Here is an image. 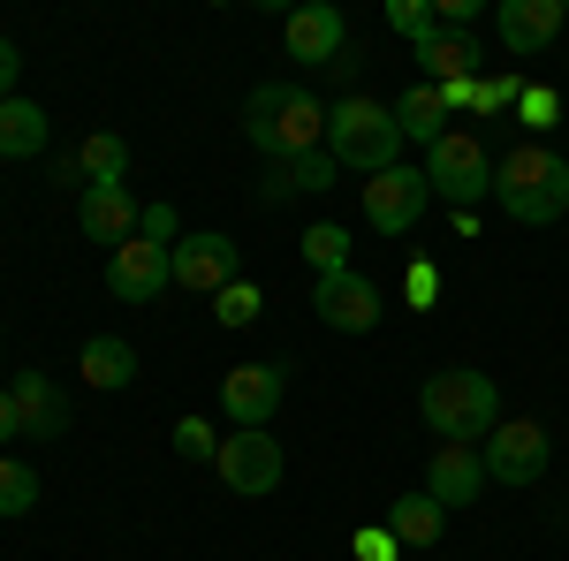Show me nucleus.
<instances>
[{
  "mask_svg": "<svg viewBox=\"0 0 569 561\" xmlns=\"http://www.w3.org/2000/svg\"><path fill=\"white\" fill-rule=\"evenodd\" d=\"M493 206L517 228H555L569 220V160L547 144H509L493 160Z\"/></svg>",
  "mask_w": 569,
  "mask_h": 561,
  "instance_id": "nucleus-1",
  "label": "nucleus"
},
{
  "mask_svg": "<svg viewBox=\"0 0 569 561\" xmlns=\"http://www.w3.org/2000/svg\"><path fill=\"white\" fill-rule=\"evenodd\" d=\"M243 137L259 144L266 160H305L327 152V107L305 84H259L243 99Z\"/></svg>",
  "mask_w": 569,
  "mask_h": 561,
  "instance_id": "nucleus-2",
  "label": "nucleus"
},
{
  "mask_svg": "<svg viewBox=\"0 0 569 561\" xmlns=\"http://www.w3.org/2000/svg\"><path fill=\"white\" fill-rule=\"evenodd\" d=\"M418 418L440 432V448H471V440H486L501 425V388L486 372H471V364H448V372H433L418 388Z\"/></svg>",
  "mask_w": 569,
  "mask_h": 561,
  "instance_id": "nucleus-3",
  "label": "nucleus"
},
{
  "mask_svg": "<svg viewBox=\"0 0 569 561\" xmlns=\"http://www.w3.org/2000/svg\"><path fill=\"white\" fill-rule=\"evenodd\" d=\"M327 152H335V168H357L365 182H372V174H388V168H402V130H395V107L365 99V91L335 99V107H327Z\"/></svg>",
  "mask_w": 569,
  "mask_h": 561,
  "instance_id": "nucleus-4",
  "label": "nucleus"
},
{
  "mask_svg": "<svg viewBox=\"0 0 569 561\" xmlns=\"http://www.w3.org/2000/svg\"><path fill=\"white\" fill-rule=\"evenodd\" d=\"M426 182H433V198H448V206H479V198H493V160H486V144L471 130H448L426 152Z\"/></svg>",
  "mask_w": 569,
  "mask_h": 561,
  "instance_id": "nucleus-5",
  "label": "nucleus"
},
{
  "mask_svg": "<svg viewBox=\"0 0 569 561\" xmlns=\"http://www.w3.org/2000/svg\"><path fill=\"white\" fill-rule=\"evenodd\" d=\"M311 311H319V327H327V334H372V327H380V311H388V297H380V281H372V273L342 266V273H319V281H311Z\"/></svg>",
  "mask_w": 569,
  "mask_h": 561,
  "instance_id": "nucleus-6",
  "label": "nucleus"
},
{
  "mask_svg": "<svg viewBox=\"0 0 569 561\" xmlns=\"http://www.w3.org/2000/svg\"><path fill=\"white\" fill-rule=\"evenodd\" d=\"M213 471L228 493H243V501H266L273 485H281V440L273 432H251V425H236V432H220V455H213Z\"/></svg>",
  "mask_w": 569,
  "mask_h": 561,
  "instance_id": "nucleus-7",
  "label": "nucleus"
},
{
  "mask_svg": "<svg viewBox=\"0 0 569 561\" xmlns=\"http://www.w3.org/2000/svg\"><path fill=\"white\" fill-rule=\"evenodd\" d=\"M479 455H486V478H493V485H539L547 463H555V440H547L539 418H509V425L486 432Z\"/></svg>",
  "mask_w": 569,
  "mask_h": 561,
  "instance_id": "nucleus-8",
  "label": "nucleus"
},
{
  "mask_svg": "<svg viewBox=\"0 0 569 561\" xmlns=\"http://www.w3.org/2000/svg\"><path fill=\"white\" fill-rule=\"evenodd\" d=\"M236 281H243L236 236H220V228H206V236H176V289H190V297L213 303L220 289H236Z\"/></svg>",
  "mask_w": 569,
  "mask_h": 561,
  "instance_id": "nucleus-9",
  "label": "nucleus"
},
{
  "mask_svg": "<svg viewBox=\"0 0 569 561\" xmlns=\"http://www.w3.org/2000/svg\"><path fill=\"white\" fill-rule=\"evenodd\" d=\"M426 206H433L426 168H388V174L365 182V220H372L380 236H410V228L426 220Z\"/></svg>",
  "mask_w": 569,
  "mask_h": 561,
  "instance_id": "nucleus-10",
  "label": "nucleus"
},
{
  "mask_svg": "<svg viewBox=\"0 0 569 561\" xmlns=\"http://www.w3.org/2000/svg\"><path fill=\"white\" fill-rule=\"evenodd\" d=\"M107 289H114L122 303H152L160 289H176V243L130 236L122 251H107Z\"/></svg>",
  "mask_w": 569,
  "mask_h": 561,
  "instance_id": "nucleus-11",
  "label": "nucleus"
},
{
  "mask_svg": "<svg viewBox=\"0 0 569 561\" xmlns=\"http://www.w3.org/2000/svg\"><path fill=\"white\" fill-rule=\"evenodd\" d=\"M281 394H289V372H281L273 357H259V364H236V372L220 380V410H228V425L266 432L273 410H281Z\"/></svg>",
  "mask_w": 569,
  "mask_h": 561,
  "instance_id": "nucleus-12",
  "label": "nucleus"
},
{
  "mask_svg": "<svg viewBox=\"0 0 569 561\" xmlns=\"http://www.w3.org/2000/svg\"><path fill=\"white\" fill-rule=\"evenodd\" d=\"M281 39H289V61H305V69H335V61L350 53V23H342L335 0H305V8H289Z\"/></svg>",
  "mask_w": 569,
  "mask_h": 561,
  "instance_id": "nucleus-13",
  "label": "nucleus"
},
{
  "mask_svg": "<svg viewBox=\"0 0 569 561\" xmlns=\"http://www.w3.org/2000/svg\"><path fill=\"white\" fill-rule=\"evenodd\" d=\"M77 220H84V243L122 251V243L137 236V220H144V206L130 198V182H91L84 198H77Z\"/></svg>",
  "mask_w": 569,
  "mask_h": 561,
  "instance_id": "nucleus-14",
  "label": "nucleus"
},
{
  "mask_svg": "<svg viewBox=\"0 0 569 561\" xmlns=\"http://www.w3.org/2000/svg\"><path fill=\"white\" fill-rule=\"evenodd\" d=\"M562 23H569V0H501V8H493L501 46H509V53H525V61H531V53H547Z\"/></svg>",
  "mask_w": 569,
  "mask_h": 561,
  "instance_id": "nucleus-15",
  "label": "nucleus"
},
{
  "mask_svg": "<svg viewBox=\"0 0 569 561\" xmlns=\"http://www.w3.org/2000/svg\"><path fill=\"white\" fill-rule=\"evenodd\" d=\"M486 485H493V478H486L479 448H440L433 463H426V493H433L440 509H471Z\"/></svg>",
  "mask_w": 569,
  "mask_h": 561,
  "instance_id": "nucleus-16",
  "label": "nucleus"
},
{
  "mask_svg": "<svg viewBox=\"0 0 569 561\" xmlns=\"http://www.w3.org/2000/svg\"><path fill=\"white\" fill-rule=\"evenodd\" d=\"M8 394H16V418H23L31 440H61V432H69V394L53 388L46 372H16Z\"/></svg>",
  "mask_w": 569,
  "mask_h": 561,
  "instance_id": "nucleus-17",
  "label": "nucleus"
},
{
  "mask_svg": "<svg viewBox=\"0 0 569 561\" xmlns=\"http://www.w3.org/2000/svg\"><path fill=\"white\" fill-rule=\"evenodd\" d=\"M335 152H305V160H266V174L251 182L259 206H281V198H305V190H327L335 182Z\"/></svg>",
  "mask_w": 569,
  "mask_h": 561,
  "instance_id": "nucleus-18",
  "label": "nucleus"
},
{
  "mask_svg": "<svg viewBox=\"0 0 569 561\" xmlns=\"http://www.w3.org/2000/svg\"><path fill=\"white\" fill-rule=\"evenodd\" d=\"M418 61H426V84H479V69H486L479 39L471 31H448V23L418 46Z\"/></svg>",
  "mask_w": 569,
  "mask_h": 561,
  "instance_id": "nucleus-19",
  "label": "nucleus"
},
{
  "mask_svg": "<svg viewBox=\"0 0 569 561\" xmlns=\"http://www.w3.org/2000/svg\"><path fill=\"white\" fill-rule=\"evenodd\" d=\"M395 130H402V144H426V152H433L440 137H448V91L410 84L402 99H395Z\"/></svg>",
  "mask_w": 569,
  "mask_h": 561,
  "instance_id": "nucleus-20",
  "label": "nucleus"
},
{
  "mask_svg": "<svg viewBox=\"0 0 569 561\" xmlns=\"http://www.w3.org/2000/svg\"><path fill=\"white\" fill-rule=\"evenodd\" d=\"M61 174H69V182H122V174H130V137L122 130H91L84 144H77V160H61Z\"/></svg>",
  "mask_w": 569,
  "mask_h": 561,
  "instance_id": "nucleus-21",
  "label": "nucleus"
},
{
  "mask_svg": "<svg viewBox=\"0 0 569 561\" xmlns=\"http://www.w3.org/2000/svg\"><path fill=\"white\" fill-rule=\"evenodd\" d=\"M388 531H395V547H440L448 509H440L426 485H418V493H395V501H388Z\"/></svg>",
  "mask_w": 569,
  "mask_h": 561,
  "instance_id": "nucleus-22",
  "label": "nucleus"
},
{
  "mask_svg": "<svg viewBox=\"0 0 569 561\" xmlns=\"http://www.w3.org/2000/svg\"><path fill=\"white\" fill-rule=\"evenodd\" d=\"M77 372H84V388H99V394H122L137 380V349L122 342V334H91L84 342V357H77Z\"/></svg>",
  "mask_w": 569,
  "mask_h": 561,
  "instance_id": "nucleus-23",
  "label": "nucleus"
},
{
  "mask_svg": "<svg viewBox=\"0 0 569 561\" xmlns=\"http://www.w3.org/2000/svg\"><path fill=\"white\" fill-rule=\"evenodd\" d=\"M46 107L39 99H0V160H39L46 152Z\"/></svg>",
  "mask_w": 569,
  "mask_h": 561,
  "instance_id": "nucleus-24",
  "label": "nucleus"
},
{
  "mask_svg": "<svg viewBox=\"0 0 569 561\" xmlns=\"http://www.w3.org/2000/svg\"><path fill=\"white\" fill-rule=\"evenodd\" d=\"M31 509H39V471L0 455V517H31Z\"/></svg>",
  "mask_w": 569,
  "mask_h": 561,
  "instance_id": "nucleus-25",
  "label": "nucleus"
},
{
  "mask_svg": "<svg viewBox=\"0 0 569 561\" xmlns=\"http://www.w3.org/2000/svg\"><path fill=\"white\" fill-rule=\"evenodd\" d=\"M305 259L319 266V273H342V266H350V228H335V220L305 228Z\"/></svg>",
  "mask_w": 569,
  "mask_h": 561,
  "instance_id": "nucleus-26",
  "label": "nucleus"
},
{
  "mask_svg": "<svg viewBox=\"0 0 569 561\" xmlns=\"http://www.w3.org/2000/svg\"><path fill=\"white\" fill-rule=\"evenodd\" d=\"M388 23H395V31H402L410 46H426V39L440 31V8H433V0H395V8H388Z\"/></svg>",
  "mask_w": 569,
  "mask_h": 561,
  "instance_id": "nucleus-27",
  "label": "nucleus"
},
{
  "mask_svg": "<svg viewBox=\"0 0 569 561\" xmlns=\"http://www.w3.org/2000/svg\"><path fill=\"white\" fill-rule=\"evenodd\" d=\"M176 455H182V463H213V455H220V432L206 425V418H176Z\"/></svg>",
  "mask_w": 569,
  "mask_h": 561,
  "instance_id": "nucleus-28",
  "label": "nucleus"
},
{
  "mask_svg": "<svg viewBox=\"0 0 569 561\" xmlns=\"http://www.w3.org/2000/svg\"><path fill=\"white\" fill-rule=\"evenodd\" d=\"M259 289H251V281H236V289H220V297H213V319H220V327H251V319H259Z\"/></svg>",
  "mask_w": 569,
  "mask_h": 561,
  "instance_id": "nucleus-29",
  "label": "nucleus"
},
{
  "mask_svg": "<svg viewBox=\"0 0 569 561\" xmlns=\"http://www.w3.org/2000/svg\"><path fill=\"white\" fill-rule=\"evenodd\" d=\"M350 547H357V561H395V554H402V547H395V531H388V523H365V531H357Z\"/></svg>",
  "mask_w": 569,
  "mask_h": 561,
  "instance_id": "nucleus-30",
  "label": "nucleus"
},
{
  "mask_svg": "<svg viewBox=\"0 0 569 561\" xmlns=\"http://www.w3.org/2000/svg\"><path fill=\"white\" fill-rule=\"evenodd\" d=\"M517 91H525L517 77H479V107H486V114H501V107H509Z\"/></svg>",
  "mask_w": 569,
  "mask_h": 561,
  "instance_id": "nucleus-31",
  "label": "nucleus"
},
{
  "mask_svg": "<svg viewBox=\"0 0 569 561\" xmlns=\"http://www.w3.org/2000/svg\"><path fill=\"white\" fill-rule=\"evenodd\" d=\"M137 236H152V243H176V206H144Z\"/></svg>",
  "mask_w": 569,
  "mask_h": 561,
  "instance_id": "nucleus-32",
  "label": "nucleus"
},
{
  "mask_svg": "<svg viewBox=\"0 0 569 561\" xmlns=\"http://www.w3.org/2000/svg\"><path fill=\"white\" fill-rule=\"evenodd\" d=\"M555 107H562L555 91H525V122H531V130H547V122H555Z\"/></svg>",
  "mask_w": 569,
  "mask_h": 561,
  "instance_id": "nucleus-33",
  "label": "nucleus"
},
{
  "mask_svg": "<svg viewBox=\"0 0 569 561\" xmlns=\"http://www.w3.org/2000/svg\"><path fill=\"white\" fill-rule=\"evenodd\" d=\"M16 77H23V53L16 39H0V99H16Z\"/></svg>",
  "mask_w": 569,
  "mask_h": 561,
  "instance_id": "nucleus-34",
  "label": "nucleus"
},
{
  "mask_svg": "<svg viewBox=\"0 0 569 561\" xmlns=\"http://www.w3.org/2000/svg\"><path fill=\"white\" fill-rule=\"evenodd\" d=\"M410 303H418V311L433 303V266H410Z\"/></svg>",
  "mask_w": 569,
  "mask_h": 561,
  "instance_id": "nucleus-35",
  "label": "nucleus"
},
{
  "mask_svg": "<svg viewBox=\"0 0 569 561\" xmlns=\"http://www.w3.org/2000/svg\"><path fill=\"white\" fill-rule=\"evenodd\" d=\"M16 432H23V418H16V394L0 388V448H8V440H16Z\"/></svg>",
  "mask_w": 569,
  "mask_h": 561,
  "instance_id": "nucleus-36",
  "label": "nucleus"
}]
</instances>
